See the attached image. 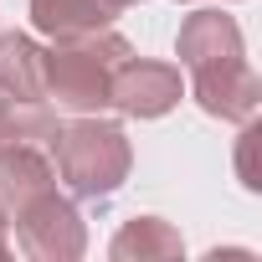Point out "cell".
Instances as JSON below:
<instances>
[{"label": "cell", "instance_id": "6da1fadb", "mask_svg": "<svg viewBox=\"0 0 262 262\" xmlns=\"http://www.w3.org/2000/svg\"><path fill=\"white\" fill-rule=\"evenodd\" d=\"M47 149H52V165H57L62 185L77 201H108L128 180V170H134L128 134L103 113H72L67 123H57Z\"/></svg>", "mask_w": 262, "mask_h": 262}, {"label": "cell", "instance_id": "7a4b0ae2", "mask_svg": "<svg viewBox=\"0 0 262 262\" xmlns=\"http://www.w3.org/2000/svg\"><path fill=\"white\" fill-rule=\"evenodd\" d=\"M123 57H134L113 26L93 31V36H72V41H52L41 52V72H47V103L62 113H103L108 93H113V72Z\"/></svg>", "mask_w": 262, "mask_h": 262}, {"label": "cell", "instance_id": "3957f363", "mask_svg": "<svg viewBox=\"0 0 262 262\" xmlns=\"http://www.w3.org/2000/svg\"><path fill=\"white\" fill-rule=\"evenodd\" d=\"M11 221H16L21 252L36 257V262H77L88 252V226H82L77 206L67 195H57V185L41 190L31 206H21Z\"/></svg>", "mask_w": 262, "mask_h": 262}, {"label": "cell", "instance_id": "277c9868", "mask_svg": "<svg viewBox=\"0 0 262 262\" xmlns=\"http://www.w3.org/2000/svg\"><path fill=\"white\" fill-rule=\"evenodd\" d=\"M180 98H185L180 67H170V62H144V57H123L118 72H113L108 108H118L123 118H165Z\"/></svg>", "mask_w": 262, "mask_h": 262}, {"label": "cell", "instance_id": "5b68a950", "mask_svg": "<svg viewBox=\"0 0 262 262\" xmlns=\"http://www.w3.org/2000/svg\"><path fill=\"white\" fill-rule=\"evenodd\" d=\"M190 88H195L201 113H211V118H221V123H247V118H257L262 82H257V72L247 67V57L216 62V67H195V72H190Z\"/></svg>", "mask_w": 262, "mask_h": 262}, {"label": "cell", "instance_id": "8992f818", "mask_svg": "<svg viewBox=\"0 0 262 262\" xmlns=\"http://www.w3.org/2000/svg\"><path fill=\"white\" fill-rule=\"evenodd\" d=\"M175 57L195 72V67H216V62H236L247 57V41H242V26L236 16H226L221 6H201L180 21V36H175Z\"/></svg>", "mask_w": 262, "mask_h": 262}, {"label": "cell", "instance_id": "52a82bcc", "mask_svg": "<svg viewBox=\"0 0 262 262\" xmlns=\"http://www.w3.org/2000/svg\"><path fill=\"white\" fill-rule=\"evenodd\" d=\"M52 185H57L52 149L26 144V139H0V211L6 216H16L21 206H31Z\"/></svg>", "mask_w": 262, "mask_h": 262}, {"label": "cell", "instance_id": "ba28073f", "mask_svg": "<svg viewBox=\"0 0 262 262\" xmlns=\"http://www.w3.org/2000/svg\"><path fill=\"white\" fill-rule=\"evenodd\" d=\"M123 16V0H31V26L47 41H72L108 31Z\"/></svg>", "mask_w": 262, "mask_h": 262}, {"label": "cell", "instance_id": "9c48e42d", "mask_svg": "<svg viewBox=\"0 0 262 262\" xmlns=\"http://www.w3.org/2000/svg\"><path fill=\"white\" fill-rule=\"evenodd\" d=\"M108 257L113 262H170V257H185V236L165 216H128L113 231Z\"/></svg>", "mask_w": 262, "mask_h": 262}, {"label": "cell", "instance_id": "30bf717a", "mask_svg": "<svg viewBox=\"0 0 262 262\" xmlns=\"http://www.w3.org/2000/svg\"><path fill=\"white\" fill-rule=\"evenodd\" d=\"M0 93L11 103H36L47 98V72H41V47L26 31H0Z\"/></svg>", "mask_w": 262, "mask_h": 262}, {"label": "cell", "instance_id": "8fae6325", "mask_svg": "<svg viewBox=\"0 0 262 262\" xmlns=\"http://www.w3.org/2000/svg\"><path fill=\"white\" fill-rule=\"evenodd\" d=\"M52 134H57V108L47 103V98H36V103H11L6 108V123H0V139H26V144H52Z\"/></svg>", "mask_w": 262, "mask_h": 262}, {"label": "cell", "instance_id": "7c38bea8", "mask_svg": "<svg viewBox=\"0 0 262 262\" xmlns=\"http://www.w3.org/2000/svg\"><path fill=\"white\" fill-rule=\"evenodd\" d=\"M252 139H257V123L247 118V123H242V160H236V165H242V185H247V190H257V185H262V180H257V170H252Z\"/></svg>", "mask_w": 262, "mask_h": 262}, {"label": "cell", "instance_id": "4fadbf2b", "mask_svg": "<svg viewBox=\"0 0 262 262\" xmlns=\"http://www.w3.org/2000/svg\"><path fill=\"white\" fill-rule=\"evenodd\" d=\"M6 226H11V216H6V211H0V257H6V252H11V236H6Z\"/></svg>", "mask_w": 262, "mask_h": 262}, {"label": "cell", "instance_id": "5bb4252c", "mask_svg": "<svg viewBox=\"0 0 262 262\" xmlns=\"http://www.w3.org/2000/svg\"><path fill=\"white\" fill-rule=\"evenodd\" d=\"M6 108H11V98H6V93H0V123H6Z\"/></svg>", "mask_w": 262, "mask_h": 262}, {"label": "cell", "instance_id": "9a60e30c", "mask_svg": "<svg viewBox=\"0 0 262 262\" xmlns=\"http://www.w3.org/2000/svg\"><path fill=\"white\" fill-rule=\"evenodd\" d=\"M123 6H139V0H123Z\"/></svg>", "mask_w": 262, "mask_h": 262}]
</instances>
